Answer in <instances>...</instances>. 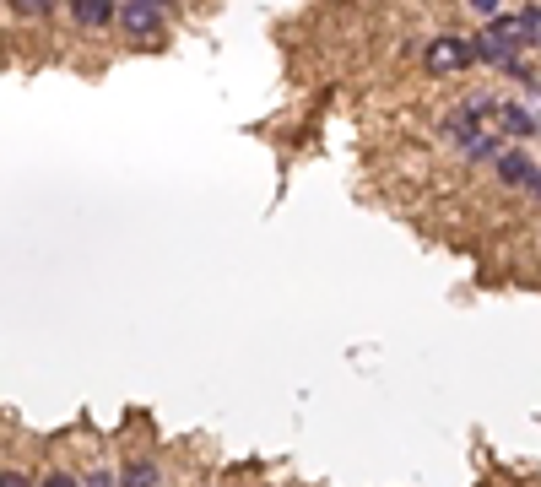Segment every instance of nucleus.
<instances>
[{
  "label": "nucleus",
  "instance_id": "f257e3e1",
  "mask_svg": "<svg viewBox=\"0 0 541 487\" xmlns=\"http://www.w3.org/2000/svg\"><path fill=\"white\" fill-rule=\"evenodd\" d=\"M422 65H428L433 76H455V71H466V65H477V44H471L466 33H439L422 49Z\"/></svg>",
  "mask_w": 541,
  "mask_h": 487
},
{
  "label": "nucleus",
  "instance_id": "f03ea898",
  "mask_svg": "<svg viewBox=\"0 0 541 487\" xmlns=\"http://www.w3.org/2000/svg\"><path fill=\"white\" fill-rule=\"evenodd\" d=\"M493 174L509 184V190H531V179L541 174V168L531 163V152H520V147H504V157L493 163Z\"/></svg>",
  "mask_w": 541,
  "mask_h": 487
},
{
  "label": "nucleus",
  "instance_id": "7ed1b4c3",
  "mask_svg": "<svg viewBox=\"0 0 541 487\" xmlns=\"http://www.w3.org/2000/svg\"><path fill=\"white\" fill-rule=\"evenodd\" d=\"M120 28L130 38H152L157 28H163V11L147 6V0H125V6H120Z\"/></svg>",
  "mask_w": 541,
  "mask_h": 487
},
{
  "label": "nucleus",
  "instance_id": "20e7f679",
  "mask_svg": "<svg viewBox=\"0 0 541 487\" xmlns=\"http://www.w3.org/2000/svg\"><path fill=\"white\" fill-rule=\"evenodd\" d=\"M498 130L504 136H514V141H531V136H541V125H536V114L531 109H520V103H498Z\"/></svg>",
  "mask_w": 541,
  "mask_h": 487
},
{
  "label": "nucleus",
  "instance_id": "39448f33",
  "mask_svg": "<svg viewBox=\"0 0 541 487\" xmlns=\"http://www.w3.org/2000/svg\"><path fill=\"white\" fill-rule=\"evenodd\" d=\"M71 22H82V28H109V22H120V6H109V0H71Z\"/></svg>",
  "mask_w": 541,
  "mask_h": 487
},
{
  "label": "nucleus",
  "instance_id": "423d86ee",
  "mask_svg": "<svg viewBox=\"0 0 541 487\" xmlns=\"http://www.w3.org/2000/svg\"><path fill=\"white\" fill-rule=\"evenodd\" d=\"M157 482H163V471H157L152 460H130L120 471V487H157Z\"/></svg>",
  "mask_w": 541,
  "mask_h": 487
},
{
  "label": "nucleus",
  "instance_id": "0eeeda50",
  "mask_svg": "<svg viewBox=\"0 0 541 487\" xmlns=\"http://www.w3.org/2000/svg\"><path fill=\"white\" fill-rule=\"evenodd\" d=\"M11 11H17V17H44L49 0H11Z\"/></svg>",
  "mask_w": 541,
  "mask_h": 487
},
{
  "label": "nucleus",
  "instance_id": "6e6552de",
  "mask_svg": "<svg viewBox=\"0 0 541 487\" xmlns=\"http://www.w3.org/2000/svg\"><path fill=\"white\" fill-rule=\"evenodd\" d=\"M0 487H38V482L28 477V471H17V466H6V471H0Z\"/></svg>",
  "mask_w": 541,
  "mask_h": 487
},
{
  "label": "nucleus",
  "instance_id": "1a4fd4ad",
  "mask_svg": "<svg viewBox=\"0 0 541 487\" xmlns=\"http://www.w3.org/2000/svg\"><path fill=\"white\" fill-rule=\"evenodd\" d=\"M87 487H120V471L98 466V471H92V477H87Z\"/></svg>",
  "mask_w": 541,
  "mask_h": 487
},
{
  "label": "nucleus",
  "instance_id": "9d476101",
  "mask_svg": "<svg viewBox=\"0 0 541 487\" xmlns=\"http://www.w3.org/2000/svg\"><path fill=\"white\" fill-rule=\"evenodd\" d=\"M38 487H87V482H76V477H71V471H49V477H44V482H38Z\"/></svg>",
  "mask_w": 541,
  "mask_h": 487
},
{
  "label": "nucleus",
  "instance_id": "9b49d317",
  "mask_svg": "<svg viewBox=\"0 0 541 487\" xmlns=\"http://www.w3.org/2000/svg\"><path fill=\"white\" fill-rule=\"evenodd\" d=\"M531 195H536V201H541V174H536V179H531Z\"/></svg>",
  "mask_w": 541,
  "mask_h": 487
}]
</instances>
